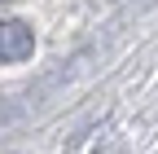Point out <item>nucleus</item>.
<instances>
[{
	"mask_svg": "<svg viewBox=\"0 0 158 154\" xmlns=\"http://www.w3.org/2000/svg\"><path fill=\"white\" fill-rule=\"evenodd\" d=\"M31 49H35L31 27H27V22H18V18H0V66L31 57Z\"/></svg>",
	"mask_w": 158,
	"mask_h": 154,
	"instance_id": "f257e3e1",
	"label": "nucleus"
}]
</instances>
